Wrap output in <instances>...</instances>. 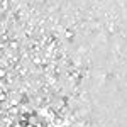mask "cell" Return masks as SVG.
<instances>
[{
    "instance_id": "6da1fadb",
    "label": "cell",
    "mask_w": 127,
    "mask_h": 127,
    "mask_svg": "<svg viewBox=\"0 0 127 127\" xmlns=\"http://www.w3.org/2000/svg\"><path fill=\"white\" fill-rule=\"evenodd\" d=\"M5 75H7V71H5V69H3V68H0V78H3Z\"/></svg>"
}]
</instances>
